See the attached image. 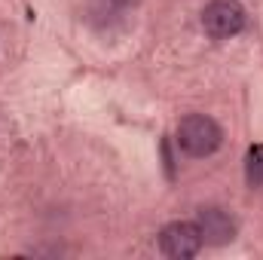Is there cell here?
<instances>
[{
	"label": "cell",
	"instance_id": "cell-1",
	"mask_svg": "<svg viewBox=\"0 0 263 260\" xmlns=\"http://www.w3.org/2000/svg\"><path fill=\"white\" fill-rule=\"evenodd\" d=\"M223 141L220 126L205 117V114H190L178 123V147L187 156H211Z\"/></svg>",
	"mask_w": 263,
	"mask_h": 260
},
{
	"label": "cell",
	"instance_id": "cell-5",
	"mask_svg": "<svg viewBox=\"0 0 263 260\" xmlns=\"http://www.w3.org/2000/svg\"><path fill=\"white\" fill-rule=\"evenodd\" d=\"M245 181L248 187H263V144H254L245 156Z\"/></svg>",
	"mask_w": 263,
	"mask_h": 260
},
{
	"label": "cell",
	"instance_id": "cell-6",
	"mask_svg": "<svg viewBox=\"0 0 263 260\" xmlns=\"http://www.w3.org/2000/svg\"><path fill=\"white\" fill-rule=\"evenodd\" d=\"M117 3H129V0H117Z\"/></svg>",
	"mask_w": 263,
	"mask_h": 260
},
{
	"label": "cell",
	"instance_id": "cell-3",
	"mask_svg": "<svg viewBox=\"0 0 263 260\" xmlns=\"http://www.w3.org/2000/svg\"><path fill=\"white\" fill-rule=\"evenodd\" d=\"M205 239H202V230L199 224H190V220H175L168 227H162L159 233V248L162 254L175 260H187V257H196L202 251Z\"/></svg>",
	"mask_w": 263,
	"mask_h": 260
},
{
	"label": "cell",
	"instance_id": "cell-4",
	"mask_svg": "<svg viewBox=\"0 0 263 260\" xmlns=\"http://www.w3.org/2000/svg\"><path fill=\"white\" fill-rule=\"evenodd\" d=\"M199 230H202V239L208 242V245H227L233 236H236V224H233V217L223 211V208H214V205H208V208H199Z\"/></svg>",
	"mask_w": 263,
	"mask_h": 260
},
{
	"label": "cell",
	"instance_id": "cell-2",
	"mask_svg": "<svg viewBox=\"0 0 263 260\" xmlns=\"http://www.w3.org/2000/svg\"><path fill=\"white\" fill-rule=\"evenodd\" d=\"M202 28L214 40H230L245 28V6L239 0H211L202 9Z\"/></svg>",
	"mask_w": 263,
	"mask_h": 260
}]
</instances>
